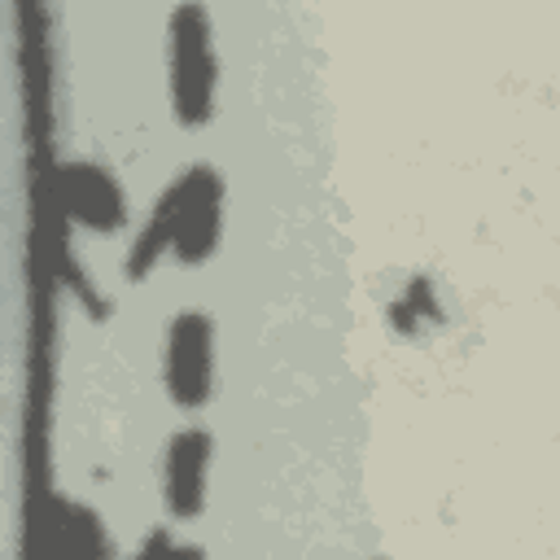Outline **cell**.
Returning <instances> with one entry per match:
<instances>
[{"instance_id": "7a4b0ae2", "label": "cell", "mask_w": 560, "mask_h": 560, "mask_svg": "<svg viewBox=\"0 0 560 560\" xmlns=\"http://www.w3.org/2000/svg\"><path fill=\"white\" fill-rule=\"evenodd\" d=\"M166 79H171V114L184 127H206L219 101V52L214 22L201 0H184L166 22Z\"/></svg>"}, {"instance_id": "5b68a950", "label": "cell", "mask_w": 560, "mask_h": 560, "mask_svg": "<svg viewBox=\"0 0 560 560\" xmlns=\"http://www.w3.org/2000/svg\"><path fill=\"white\" fill-rule=\"evenodd\" d=\"M214 438L201 424H184L171 433L166 455H162V499L166 512L179 521H192L206 508V472H210Z\"/></svg>"}, {"instance_id": "277c9868", "label": "cell", "mask_w": 560, "mask_h": 560, "mask_svg": "<svg viewBox=\"0 0 560 560\" xmlns=\"http://www.w3.org/2000/svg\"><path fill=\"white\" fill-rule=\"evenodd\" d=\"M57 206L70 223H79L88 232H101V236L122 232L127 219H131L122 184L96 162H66L57 171Z\"/></svg>"}, {"instance_id": "6da1fadb", "label": "cell", "mask_w": 560, "mask_h": 560, "mask_svg": "<svg viewBox=\"0 0 560 560\" xmlns=\"http://www.w3.org/2000/svg\"><path fill=\"white\" fill-rule=\"evenodd\" d=\"M223 232V179L214 166L197 162L179 179L166 184L158 197L149 223L136 232V245L127 249V276H149L162 258H175L184 267L206 262Z\"/></svg>"}, {"instance_id": "8992f818", "label": "cell", "mask_w": 560, "mask_h": 560, "mask_svg": "<svg viewBox=\"0 0 560 560\" xmlns=\"http://www.w3.org/2000/svg\"><path fill=\"white\" fill-rule=\"evenodd\" d=\"M52 534H57V547L70 551V556H101L109 551V529L105 521L74 503V499H57V516H52Z\"/></svg>"}, {"instance_id": "52a82bcc", "label": "cell", "mask_w": 560, "mask_h": 560, "mask_svg": "<svg viewBox=\"0 0 560 560\" xmlns=\"http://www.w3.org/2000/svg\"><path fill=\"white\" fill-rule=\"evenodd\" d=\"M140 551H201V547H192V542H179V538H171V534H153Z\"/></svg>"}, {"instance_id": "3957f363", "label": "cell", "mask_w": 560, "mask_h": 560, "mask_svg": "<svg viewBox=\"0 0 560 560\" xmlns=\"http://www.w3.org/2000/svg\"><path fill=\"white\" fill-rule=\"evenodd\" d=\"M162 385L166 398L184 411H197L214 394V319L206 311H179L162 346Z\"/></svg>"}]
</instances>
